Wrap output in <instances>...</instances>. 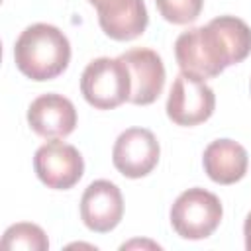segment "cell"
Segmentation results:
<instances>
[{"label": "cell", "mask_w": 251, "mask_h": 251, "mask_svg": "<svg viewBox=\"0 0 251 251\" xmlns=\"http://www.w3.org/2000/svg\"><path fill=\"white\" fill-rule=\"evenodd\" d=\"M216 108V94L204 78L192 73H180L167 98V116L176 126H198L206 122Z\"/></svg>", "instance_id": "obj_5"}, {"label": "cell", "mask_w": 251, "mask_h": 251, "mask_svg": "<svg viewBox=\"0 0 251 251\" xmlns=\"http://www.w3.org/2000/svg\"><path fill=\"white\" fill-rule=\"evenodd\" d=\"M161 147L153 131L145 127H129L122 131L112 149L114 167L127 178L147 176L159 163Z\"/></svg>", "instance_id": "obj_7"}, {"label": "cell", "mask_w": 251, "mask_h": 251, "mask_svg": "<svg viewBox=\"0 0 251 251\" xmlns=\"http://www.w3.org/2000/svg\"><path fill=\"white\" fill-rule=\"evenodd\" d=\"M124 216V198L120 188L110 180H94L80 198V218L96 233L112 231Z\"/></svg>", "instance_id": "obj_8"}, {"label": "cell", "mask_w": 251, "mask_h": 251, "mask_svg": "<svg viewBox=\"0 0 251 251\" xmlns=\"http://www.w3.org/2000/svg\"><path fill=\"white\" fill-rule=\"evenodd\" d=\"M27 124L39 137L63 139L76 127V110L61 94H41L27 108Z\"/></svg>", "instance_id": "obj_11"}, {"label": "cell", "mask_w": 251, "mask_h": 251, "mask_svg": "<svg viewBox=\"0 0 251 251\" xmlns=\"http://www.w3.org/2000/svg\"><path fill=\"white\" fill-rule=\"evenodd\" d=\"M33 169L45 186L55 190H69L82 178L84 161L75 145L51 139L35 151Z\"/></svg>", "instance_id": "obj_6"}, {"label": "cell", "mask_w": 251, "mask_h": 251, "mask_svg": "<svg viewBox=\"0 0 251 251\" xmlns=\"http://www.w3.org/2000/svg\"><path fill=\"white\" fill-rule=\"evenodd\" d=\"M224 216L220 198L204 188H188L175 200L171 208L173 229L182 239H206L210 237Z\"/></svg>", "instance_id": "obj_4"}, {"label": "cell", "mask_w": 251, "mask_h": 251, "mask_svg": "<svg viewBox=\"0 0 251 251\" xmlns=\"http://www.w3.org/2000/svg\"><path fill=\"white\" fill-rule=\"evenodd\" d=\"M175 57L180 71L192 73L204 80L218 76L226 67L235 65L231 49L214 20H210L208 25L182 31L175 41Z\"/></svg>", "instance_id": "obj_2"}, {"label": "cell", "mask_w": 251, "mask_h": 251, "mask_svg": "<svg viewBox=\"0 0 251 251\" xmlns=\"http://www.w3.org/2000/svg\"><path fill=\"white\" fill-rule=\"evenodd\" d=\"M2 245L4 249H12V251H45L49 249V239L45 235V231L35 226V224H14L4 231L2 237Z\"/></svg>", "instance_id": "obj_13"}, {"label": "cell", "mask_w": 251, "mask_h": 251, "mask_svg": "<svg viewBox=\"0 0 251 251\" xmlns=\"http://www.w3.org/2000/svg\"><path fill=\"white\" fill-rule=\"evenodd\" d=\"M14 61L27 78L37 82L51 80L69 67L71 43L59 27L51 24H33L16 39Z\"/></svg>", "instance_id": "obj_1"}, {"label": "cell", "mask_w": 251, "mask_h": 251, "mask_svg": "<svg viewBox=\"0 0 251 251\" xmlns=\"http://www.w3.org/2000/svg\"><path fill=\"white\" fill-rule=\"evenodd\" d=\"M98 12L102 31L116 41L139 37L149 22L143 0H88Z\"/></svg>", "instance_id": "obj_10"}, {"label": "cell", "mask_w": 251, "mask_h": 251, "mask_svg": "<svg viewBox=\"0 0 251 251\" xmlns=\"http://www.w3.org/2000/svg\"><path fill=\"white\" fill-rule=\"evenodd\" d=\"M202 165L214 182L233 184L245 176L249 157L241 143L233 139H216L204 149Z\"/></svg>", "instance_id": "obj_12"}, {"label": "cell", "mask_w": 251, "mask_h": 251, "mask_svg": "<svg viewBox=\"0 0 251 251\" xmlns=\"http://www.w3.org/2000/svg\"><path fill=\"white\" fill-rule=\"evenodd\" d=\"M243 235H245V247L251 251V212H249L247 218H245V224H243Z\"/></svg>", "instance_id": "obj_15"}, {"label": "cell", "mask_w": 251, "mask_h": 251, "mask_svg": "<svg viewBox=\"0 0 251 251\" xmlns=\"http://www.w3.org/2000/svg\"><path fill=\"white\" fill-rule=\"evenodd\" d=\"M84 100L98 110H112L131 96V76L127 65L118 57H98L86 65L80 76Z\"/></svg>", "instance_id": "obj_3"}, {"label": "cell", "mask_w": 251, "mask_h": 251, "mask_svg": "<svg viewBox=\"0 0 251 251\" xmlns=\"http://www.w3.org/2000/svg\"><path fill=\"white\" fill-rule=\"evenodd\" d=\"M127 65L131 76V96L129 102L137 106L153 104L165 86V65L161 57L147 47H135L120 55Z\"/></svg>", "instance_id": "obj_9"}, {"label": "cell", "mask_w": 251, "mask_h": 251, "mask_svg": "<svg viewBox=\"0 0 251 251\" xmlns=\"http://www.w3.org/2000/svg\"><path fill=\"white\" fill-rule=\"evenodd\" d=\"M159 14L176 25L192 24L204 6V0H155Z\"/></svg>", "instance_id": "obj_14"}]
</instances>
